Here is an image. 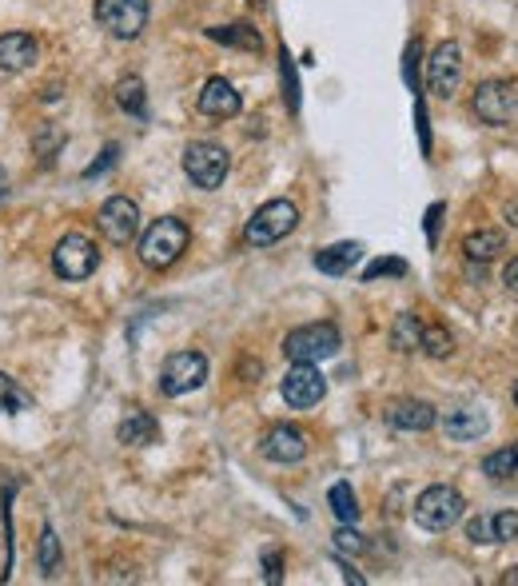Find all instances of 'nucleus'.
I'll use <instances>...</instances> for the list:
<instances>
[{
    "instance_id": "79ce46f5",
    "label": "nucleus",
    "mask_w": 518,
    "mask_h": 586,
    "mask_svg": "<svg viewBox=\"0 0 518 586\" xmlns=\"http://www.w3.org/2000/svg\"><path fill=\"white\" fill-rule=\"evenodd\" d=\"M4 184H8V176H4V168H0V196H4Z\"/></svg>"
},
{
    "instance_id": "c85d7f7f",
    "label": "nucleus",
    "mask_w": 518,
    "mask_h": 586,
    "mask_svg": "<svg viewBox=\"0 0 518 586\" xmlns=\"http://www.w3.org/2000/svg\"><path fill=\"white\" fill-rule=\"evenodd\" d=\"M56 567H60V539H56L52 527H44L40 531V571L44 575H56Z\"/></svg>"
},
{
    "instance_id": "dca6fc26",
    "label": "nucleus",
    "mask_w": 518,
    "mask_h": 586,
    "mask_svg": "<svg viewBox=\"0 0 518 586\" xmlns=\"http://www.w3.org/2000/svg\"><path fill=\"white\" fill-rule=\"evenodd\" d=\"M387 423L399 427V431H431L439 423V411L427 399H403L387 411Z\"/></svg>"
},
{
    "instance_id": "a211bd4d",
    "label": "nucleus",
    "mask_w": 518,
    "mask_h": 586,
    "mask_svg": "<svg viewBox=\"0 0 518 586\" xmlns=\"http://www.w3.org/2000/svg\"><path fill=\"white\" fill-rule=\"evenodd\" d=\"M359 256H363V248H359L355 240H343V244H331V248L315 252V268H319L323 276H347V272L355 268Z\"/></svg>"
},
{
    "instance_id": "c03bdc74",
    "label": "nucleus",
    "mask_w": 518,
    "mask_h": 586,
    "mask_svg": "<svg viewBox=\"0 0 518 586\" xmlns=\"http://www.w3.org/2000/svg\"><path fill=\"white\" fill-rule=\"evenodd\" d=\"M252 4H263V0H252Z\"/></svg>"
},
{
    "instance_id": "ddd939ff",
    "label": "nucleus",
    "mask_w": 518,
    "mask_h": 586,
    "mask_svg": "<svg viewBox=\"0 0 518 586\" xmlns=\"http://www.w3.org/2000/svg\"><path fill=\"white\" fill-rule=\"evenodd\" d=\"M259 455L271 463H299L307 455V435L291 423H275L263 439H259Z\"/></svg>"
},
{
    "instance_id": "bb28decb",
    "label": "nucleus",
    "mask_w": 518,
    "mask_h": 586,
    "mask_svg": "<svg viewBox=\"0 0 518 586\" xmlns=\"http://www.w3.org/2000/svg\"><path fill=\"white\" fill-rule=\"evenodd\" d=\"M279 80H283V100L291 112H299V76H295V56L279 48Z\"/></svg>"
},
{
    "instance_id": "c756f323",
    "label": "nucleus",
    "mask_w": 518,
    "mask_h": 586,
    "mask_svg": "<svg viewBox=\"0 0 518 586\" xmlns=\"http://www.w3.org/2000/svg\"><path fill=\"white\" fill-rule=\"evenodd\" d=\"M387 276H407V260H375V264H367V272H363V280L367 284H375V280H387Z\"/></svg>"
},
{
    "instance_id": "37998d69",
    "label": "nucleus",
    "mask_w": 518,
    "mask_h": 586,
    "mask_svg": "<svg viewBox=\"0 0 518 586\" xmlns=\"http://www.w3.org/2000/svg\"><path fill=\"white\" fill-rule=\"evenodd\" d=\"M515 407H518V383H515Z\"/></svg>"
},
{
    "instance_id": "1a4fd4ad",
    "label": "nucleus",
    "mask_w": 518,
    "mask_h": 586,
    "mask_svg": "<svg viewBox=\"0 0 518 586\" xmlns=\"http://www.w3.org/2000/svg\"><path fill=\"white\" fill-rule=\"evenodd\" d=\"M471 108H475V116L483 124L503 128V124H511V116L518 112V88L511 80H483L475 88V96H471Z\"/></svg>"
},
{
    "instance_id": "4468645a",
    "label": "nucleus",
    "mask_w": 518,
    "mask_h": 586,
    "mask_svg": "<svg viewBox=\"0 0 518 586\" xmlns=\"http://www.w3.org/2000/svg\"><path fill=\"white\" fill-rule=\"evenodd\" d=\"M196 108L204 112V116H212V120H232V116H240V92L224 80V76H212L204 88H200V100H196Z\"/></svg>"
},
{
    "instance_id": "6ab92c4d",
    "label": "nucleus",
    "mask_w": 518,
    "mask_h": 586,
    "mask_svg": "<svg viewBox=\"0 0 518 586\" xmlns=\"http://www.w3.org/2000/svg\"><path fill=\"white\" fill-rule=\"evenodd\" d=\"M116 439L128 443V447H148V443L160 439V423L148 411H128V419L116 427Z\"/></svg>"
},
{
    "instance_id": "7ed1b4c3",
    "label": "nucleus",
    "mask_w": 518,
    "mask_h": 586,
    "mask_svg": "<svg viewBox=\"0 0 518 586\" xmlns=\"http://www.w3.org/2000/svg\"><path fill=\"white\" fill-rule=\"evenodd\" d=\"M228 172H232L228 148H220V144H212V140H196V144L184 148V176H188L196 188L216 192V188L228 180Z\"/></svg>"
},
{
    "instance_id": "c9c22d12",
    "label": "nucleus",
    "mask_w": 518,
    "mask_h": 586,
    "mask_svg": "<svg viewBox=\"0 0 518 586\" xmlns=\"http://www.w3.org/2000/svg\"><path fill=\"white\" fill-rule=\"evenodd\" d=\"M263 579L271 586L283 579V555H279V551H267V555H263Z\"/></svg>"
},
{
    "instance_id": "423d86ee",
    "label": "nucleus",
    "mask_w": 518,
    "mask_h": 586,
    "mask_svg": "<svg viewBox=\"0 0 518 586\" xmlns=\"http://www.w3.org/2000/svg\"><path fill=\"white\" fill-rule=\"evenodd\" d=\"M96 268H100V252H96V244H92L88 236L68 232L64 240H56V248H52V272H56L60 280L80 284V280H88Z\"/></svg>"
},
{
    "instance_id": "f03ea898",
    "label": "nucleus",
    "mask_w": 518,
    "mask_h": 586,
    "mask_svg": "<svg viewBox=\"0 0 518 586\" xmlns=\"http://www.w3.org/2000/svg\"><path fill=\"white\" fill-rule=\"evenodd\" d=\"M343 347V335L335 323H303L295 331H287L283 339V355L291 363H323L331 355H339Z\"/></svg>"
},
{
    "instance_id": "393cba45",
    "label": "nucleus",
    "mask_w": 518,
    "mask_h": 586,
    "mask_svg": "<svg viewBox=\"0 0 518 586\" xmlns=\"http://www.w3.org/2000/svg\"><path fill=\"white\" fill-rule=\"evenodd\" d=\"M28 407H32V395H28L12 375L0 371V411H4V415H20V411H28Z\"/></svg>"
},
{
    "instance_id": "7c9ffc66",
    "label": "nucleus",
    "mask_w": 518,
    "mask_h": 586,
    "mask_svg": "<svg viewBox=\"0 0 518 586\" xmlns=\"http://www.w3.org/2000/svg\"><path fill=\"white\" fill-rule=\"evenodd\" d=\"M335 551H343V555H363L367 543H363V535H359L351 523H343V527L335 531Z\"/></svg>"
},
{
    "instance_id": "f257e3e1",
    "label": "nucleus",
    "mask_w": 518,
    "mask_h": 586,
    "mask_svg": "<svg viewBox=\"0 0 518 586\" xmlns=\"http://www.w3.org/2000/svg\"><path fill=\"white\" fill-rule=\"evenodd\" d=\"M188 240H192V232H188V224L180 216H160L140 236V260H144V268H152V272L172 268L188 252Z\"/></svg>"
},
{
    "instance_id": "e433bc0d",
    "label": "nucleus",
    "mask_w": 518,
    "mask_h": 586,
    "mask_svg": "<svg viewBox=\"0 0 518 586\" xmlns=\"http://www.w3.org/2000/svg\"><path fill=\"white\" fill-rule=\"evenodd\" d=\"M443 212H447V204H431L427 208V244L431 248L439 244V220H443Z\"/></svg>"
},
{
    "instance_id": "a19ab883",
    "label": "nucleus",
    "mask_w": 518,
    "mask_h": 586,
    "mask_svg": "<svg viewBox=\"0 0 518 586\" xmlns=\"http://www.w3.org/2000/svg\"><path fill=\"white\" fill-rule=\"evenodd\" d=\"M507 586H518V567L511 571V575H507Z\"/></svg>"
},
{
    "instance_id": "473e14b6",
    "label": "nucleus",
    "mask_w": 518,
    "mask_h": 586,
    "mask_svg": "<svg viewBox=\"0 0 518 586\" xmlns=\"http://www.w3.org/2000/svg\"><path fill=\"white\" fill-rule=\"evenodd\" d=\"M419 40H411L407 44V52H403V76H407V84H411V92H419Z\"/></svg>"
},
{
    "instance_id": "4c0bfd02",
    "label": "nucleus",
    "mask_w": 518,
    "mask_h": 586,
    "mask_svg": "<svg viewBox=\"0 0 518 586\" xmlns=\"http://www.w3.org/2000/svg\"><path fill=\"white\" fill-rule=\"evenodd\" d=\"M415 124H419V136H423V152H431V132H427V108H423V100H415Z\"/></svg>"
},
{
    "instance_id": "6e6552de",
    "label": "nucleus",
    "mask_w": 518,
    "mask_h": 586,
    "mask_svg": "<svg viewBox=\"0 0 518 586\" xmlns=\"http://www.w3.org/2000/svg\"><path fill=\"white\" fill-rule=\"evenodd\" d=\"M204 379H208V359H204L200 351H176V355L164 359L160 391H164L168 399H180V395L204 387Z\"/></svg>"
},
{
    "instance_id": "a878e982",
    "label": "nucleus",
    "mask_w": 518,
    "mask_h": 586,
    "mask_svg": "<svg viewBox=\"0 0 518 586\" xmlns=\"http://www.w3.org/2000/svg\"><path fill=\"white\" fill-rule=\"evenodd\" d=\"M483 475H491V479H511V475H518V443L503 447V451H491L483 459Z\"/></svg>"
},
{
    "instance_id": "2eb2a0df",
    "label": "nucleus",
    "mask_w": 518,
    "mask_h": 586,
    "mask_svg": "<svg viewBox=\"0 0 518 586\" xmlns=\"http://www.w3.org/2000/svg\"><path fill=\"white\" fill-rule=\"evenodd\" d=\"M40 56V44L28 32H4L0 36V72H28Z\"/></svg>"
},
{
    "instance_id": "0eeeda50",
    "label": "nucleus",
    "mask_w": 518,
    "mask_h": 586,
    "mask_svg": "<svg viewBox=\"0 0 518 586\" xmlns=\"http://www.w3.org/2000/svg\"><path fill=\"white\" fill-rule=\"evenodd\" d=\"M96 24L116 40H136L148 24V0H92Z\"/></svg>"
},
{
    "instance_id": "4be33fe9",
    "label": "nucleus",
    "mask_w": 518,
    "mask_h": 586,
    "mask_svg": "<svg viewBox=\"0 0 518 586\" xmlns=\"http://www.w3.org/2000/svg\"><path fill=\"white\" fill-rule=\"evenodd\" d=\"M116 104H120L128 116L144 120V116H148V92H144V80H140V76H124V80L116 84Z\"/></svg>"
},
{
    "instance_id": "72a5a7b5",
    "label": "nucleus",
    "mask_w": 518,
    "mask_h": 586,
    "mask_svg": "<svg viewBox=\"0 0 518 586\" xmlns=\"http://www.w3.org/2000/svg\"><path fill=\"white\" fill-rule=\"evenodd\" d=\"M467 539L471 543H495V531H491V515H479L467 523Z\"/></svg>"
},
{
    "instance_id": "cd10ccee",
    "label": "nucleus",
    "mask_w": 518,
    "mask_h": 586,
    "mask_svg": "<svg viewBox=\"0 0 518 586\" xmlns=\"http://www.w3.org/2000/svg\"><path fill=\"white\" fill-rule=\"evenodd\" d=\"M419 351L423 355H431V359H447L455 347H451V335L439 327V323H431V327H423V339H419Z\"/></svg>"
},
{
    "instance_id": "2f4dec72",
    "label": "nucleus",
    "mask_w": 518,
    "mask_h": 586,
    "mask_svg": "<svg viewBox=\"0 0 518 586\" xmlns=\"http://www.w3.org/2000/svg\"><path fill=\"white\" fill-rule=\"evenodd\" d=\"M491 531H495V543H511V539H518V511L491 515Z\"/></svg>"
},
{
    "instance_id": "b1692460",
    "label": "nucleus",
    "mask_w": 518,
    "mask_h": 586,
    "mask_svg": "<svg viewBox=\"0 0 518 586\" xmlns=\"http://www.w3.org/2000/svg\"><path fill=\"white\" fill-rule=\"evenodd\" d=\"M327 507H331V515H335L339 523H355V519H359V499H355L351 483H335V487L327 491Z\"/></svg>"
},
{
    "instance_id": "9d476101",
    "label": "nucleus",
    "mask_w": 518,
    "mask_h": 586,
    "mask_svg": "<svg viewBox=\"0 0 518 586\" xmlns=\"http://www.w3.org/2000/svg\"><path fill=\"white\" fill-rule=\"evenodd\" d=\"M96 228H100V236H104L108 244H120V248L132 244V240L140 236V204L128 200V196L104 200L100 212H96Z\"/></svg>"
},
{
    "instance_id": "aec40b11",
    "label": "nucleus",
    "mask_w": 518,
    "mask_h": 586,
    "mask_svg": "<svg viewBox=\"0 0 518 586\" xmlns=\"http://www.w3.org/2000/svg\"><path fill=\"white\" fill-rule=\"evenodd\" d=\"M463 252H467V260L487 264V260H495V256H503V252H507V236H503V232H495V228L471 232V236L463 240Z\"/></svg>"
},
{
    "instance_id": "ea45409f",
    "label": "nucleus",
    "mask_w": 518,
    "mask_h": 586,
    "mask_svg": "<svg viewBox=\"0 0 518 586\" xmlns=\"http://www.w3.org/2000/svg\"><path fill=\"white\" fill-rule=\"evenodd\" d=\"M507 224H511V228H518V200H511V204H507Z\"/></svg>"
},
{
    "instance_id": "39448f33",
    "label": "nucleus",
    "mask_w": 518,
    "mask_h": 586,
    "mask_svg": "<svg viewBox=\"0 0 518 586\" xmlns=\"http://www.w3.org/2000/svg\"><path fill=\"white\" fill-rule=\"evenodd\" d=\"M463 511H467V499L455 487H447V483L427 487L415 499V523L427 527V531H451L463 519Z\"/></svg>"
},
{
    "instance_id": "f704fd0d",
    "label": "nucleus",
    "mask_w": 518,
    "mask_h": 586,
    "mask_svg": "<svg viewBox=\"0 0 518 586\" xmlns=\"http://www.w3.org/2000/svg\"><path fill=\"white\" fill-rule=\"evenodd\" d=\"M116 152H120V148H116V144H108V148H104V156H100L96 164H88V168H84V180H96V176H104V172L116 164Z\"/></svg>"
},
{
    "instance_id": "f8f14e48",
    "label": "nucleus",
    "mask_w": 518,
    "mask_h": 586,
    "mask_svg": "<svg viewBox=\"0 0 518 586\" xmlns=\"http://www.w3.org/2000/svg\"><path fill=\"white\" fill-rule=\"evenodd\" d=\"M283 403L287 407H295V411H307V407H315L323 395H327V379H323V371L315 367V363H295L287 375H283Z\"/></svg>"
},
{
    "instance_id": "9b49d317",
    "label": "nucleus",
    "mask_w": 518,
    "mask_h": 586,
    "mask_svg": "<svg viewBox=\"0 0 518 586\" xmlns=\"http://www.w3.org/2000/svg\"><path fill=\"white\" fill-rule=\"evenodd\" d=\"M427 84L443 100H451L459 92V84H463V48L455 40H443L431 52V60H427Z\"/></svg>"
},
{
    "instance_id": "412c9836",
    "label": "nucleus",
    "mask_w": 518,
    "mask_h": 586,
    "mask_svg": "<svg viewBox=\"0 0 518 586\" xmlns=\"http://www.w3.org/2000/svg\"><path fill=\"white\" fill-rule=\"evenodd\" d=\"M208 40L228 44V48H244V52H263V36H259L252 24H220V28H208Z\"/></svg>"
},
{
    "instance_id": "f3484780",
    "label": "nucleus",
    "mask_w": 518,
    "mask_h": 586,
    "mask_svg": "<svg viewBox=\"0 0 518 586\" xmlns=\"http://www.w3.org/2000/svg\"><path fill=\"white\" fill-rule=\"evenodd\" d=\"M443 431H447V439H455V443L483 439V435H487V415H483L479 407H451V411L443 415Z\"/></svg>"
},
{
    "instance_id": "5701e85b",
    "label": "nucleus",
    "mask_w": 518,
    "mask_h": 586,
    "mask_svg": "<svg viewBox=\"0 0 518 586\" xmlns=\"http://www.w3.org/2000/svg\"><path fill=\"white\" fill-rule=\"evenodd\" d=\"M419 339H423V323H419V315L403 311V315L395 319V327H391V347H395L399 355H411V351H419Z\"/></svg>"
},
{
    "instance_id": "20e7f679",
    "label": "nucleus",
    "mask_w": 518,
    "mask_h": 586,
    "mask_svg": "<svg viewBox=\"0 0 518 586\" xmlns=\"http://www.w3.org/2000/svg\"><path fill=\"white\" fill-rule=\"evenodd\" d=\"M295 224H299V208H295L291 200H267L263 208H256V216L248 220L244 240H248L252 248H271V244H279L283 236H291Z\"/></svg>"
},
{
    "instance_id": "58836bf2",
    "label": "nucleus",
    "mask_w": 518,
    "mask_h": 586,
    "mask_svg": "<svg viewBox=\"0 0 518 586\" xmlns=\"http://www.w3.org/2000/svg\"><path fill=\"white\" fill-rule=\"evenodd\" d=\"M503 284H507L511 292H518V256L511 260V264H507V272H503Z\"/></svg>"
}]
</instances>
